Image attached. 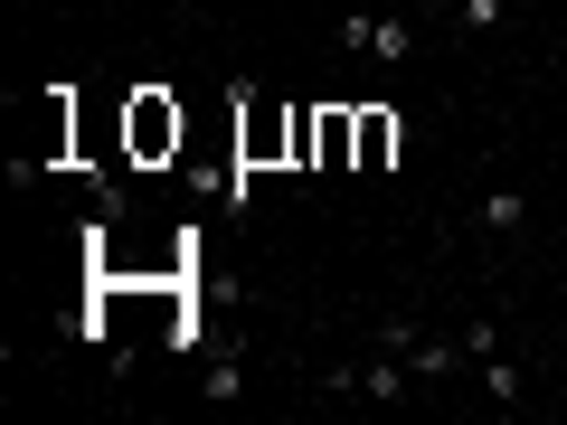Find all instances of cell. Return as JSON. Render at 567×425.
Returning a JSON list of instances; mask_svg holds the SVG:
<instances>
[{
    "instance_id": "6",
    "label": "cell",
    "mask_w": 567,
    "mask_h": 425,
    "mask_svg": "<svg viewBox=\"0 0 567 425\" xmlns=\"http://www.w3.org/2000/svg\"><path fill=\"white\" fill-rule=\"evenodd\" d=\"M483 227H492V237L529 227V189H492V199H483Z\"/></svg>"
},
{
    "instance_id": "7",
    "label": "cell",
    "mask_w": 567,
    "mask_h": 425,
    "mask_svg": "<svg viewBox=\"0 0 567 425\" xmlns=\"http://www.w3.org/2000/svg\"><path fill=\"white\" fill-rule=\"evenodd\" d=\"M293 170H322V114L293 104Z\"/></svg>"
},
{
    "instance_id": "3",
    "label": "cell",
    "mask_w": 567,
    "mask_h": 425,
    "mask_svg": "<svg viewBox=\"0 0 567 425\" xmlns=\"http://www.w3.org/2000/svg\"><path fill=\"white\" fill-rule=\"evenodd\" d=\"M398 152H406V123L388 114V104H360V162L350 170H388Z\"/></svg>"
},
{
    "instance_id": "5",
    "label": "cell",
    "mask_w": 567,
    "mask_h": 425,
    "mask_svg": "<svg viewBox=\"0 0 567 425\" xmlns=\"http://www.w3.org/2000/svg\"><path fill=\"white\" fill-rule=\"evenodd\" d=\"M406 369H416V379H454V369H464V341H435V331H416Z\"/></svg>"
},
{
    "instance_id": "2",
    "label": "cell",
    "mask_w": 567,
    "mask_h": 425,
    "mask_svg": "<svg viewBox=\"0 0 567 425\" xmlns=\"http://www.w3.org/2000/svg\"><path fill=\"white\" fill-rule=\"evenodd\" d=\"M293 162V104H237V170H275Z\"/></svg>"
},
{
    "instance_id": "1",
    "label": "cell",
    "mask_w": 567,
    "mask_h": 425,
    "mask_svg": "<svg viewBox=\"0 0 567 425\" xmlns=\"http://www.w3.org/2000/svg\"><path fill=\"white\" fill-rule=\"evenodd\" d=\"M181 133H189V114L162 95V85H142V95L123 104V142H133V162H171V152H181Z\"/></svg>"
},
{
    "instance_id": "9",
    "label": "cell",
    "mask_w": 567,
    "mask_h": 425,
    "mask_svg": "<svg viewBox=\"0 0 567 425\" xmlns=\"http://www.w3.org/2000/svg\"><path fill=\"white\" fill-rule=\"evenodd\" d=\"M464 29L483 39V29H511V0H464Z\"/></svg>"
},
{
    "instance_id": "4",
    "label": "cell",
    "mask_w": 567,
    "mask_h": 425,
    "mask_svg": "<svg viewBox=\"0 0 567 425\" xmlns=\"http://www.w3.org/2000/svg\"><path fill=\"white\" fill-rule=\"evenodd\" d=\"M341 39H350V48H369V58H388V66H398L406 48H416V29H406V20H341Z\"/></svg>"
},
{
    "instance_id": "8",
    "label": "cell",
    "mask_w": 567,
    "mask_h": 425,
    "mask_svg": "<svg viewBox=\"0 0 567 425\" xmlns=\"http://www.w3.org/2000/svg\"><path fill=\"white\" fill-rule=\"evenodd\" d=\"M483 397H502V406H511V397H520V369H511V360H502V350H492V360H483Z\"/></svg>"
}]
</instances>
